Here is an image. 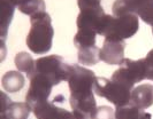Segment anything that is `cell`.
<instances>
[{
  "instance_id": "obj_23",
  "label": "cell",
  "mask_w": 153,
  "mask_h": 119,
  "mask_svg": "<svg viewBox=\"0 0 153 119\" xmlns=\"http://www.w3.org/2000/svg\"><path fill=\"white\" fill-rule=\"evenodd\" d=\"M138 17H139L143 22H145L146 24H149V25L153 26V4L152 5H150L144 12H142Z\"/></svg>"
},
{
  "instance_id": "obj_12",
  "label": "cell",
  "mask_w": 153,
  "mask_h": 119,
  "mask_svg": "<svg viewBox=\"0 0 153 119\" xmlns=\"http://www.w3.org/2000/svg\"><path fill=\"white\" fill-rule=\"evenodd\" d=\"M130 102L134 105L145 110L153 105V85L143 84L131 90Z\"/></svg>"
},
{
  "instance_id": "obj_2",
  "label": "cell",
  "mask_w": 153,
  "mask_h": 119,
  "mask_svg": "<svg viewBox=\"0 0 153 119\" xmlns=\"http://www.w3.org/2000/svg\"><path fill=\"white\" fill-rule=\"evenodd\" d=\"M30 30L27 36V46L35 54H45L53 44L54 29L51 16L46 12H40L30 16Z\"/></svg>"
},
{
  "instance_id": "obj_17",
  "label": "cell",
  "mask_w": 153,
  "mask_h": 119,
  "mask_svg": "<svg viewBox=\"0 0 153 119\" xmlns=\"http://www.w3.org/2000/svg\"><path fill=\"white\" fill-rule=\"evenodd\" d=\"M31 111L32 108L27 102H10L4 112L10 119H28Z\"/></svg>"
},
{
  "instance_id": "obj_18",
  "label": "cell",
  "mask_w": 153,
  "mask_h": 119,
  "mask_svg": "<svg viewBox=\"0 0 153 119\" xmlns=\"http://www.w3.org/2000/svg\"><path fill=\"white\" fill-rule=\"evenodd\" d=\"M100 48L97 46H92L89 48H83V49H78V62L85 65V67H92L96 65L98 62L100 61L99 57Z\"/></svg>"
},
{
  "instance_id": "obj_3",
  "label": "cell",
  "mask_w": 153,
  "mask_h": 119,
  "mask_svg": "<svg viewBox=\"0 0 153 119\" xmlns=\"http://www.w3.org/2000/svg\"><path fill=\"white\" fill-rule=\"evenodd\" d=\"M139 21L135 14H123L120 16L106 14L98 35L105 39L126 40L138 32Z\"/></svg>"
},
{
  "instance_id": "obj_9",
  "label": "cell",
  "mask_w": 153,
  "mask_h": 119,
  "mask_svg": "<svg viewBox=\"0 0 153 119\" xmlns=\"http://www.w3.org/2000/svg\"><path fill=\"white\" fill-rule=\"evenodd\" d=\"M124 40L105 39L102 47L100 48V61L111 65H120L124 60Z\"/></svg>"
},
{
  "instance_id": "obj_26",
  "label": "cell",
  "mask_w": 153,
  "mask_h": 119,
  "mask_svg": "<svg viewBox=\"0 0 153 119\" xmlns=\"http://www.w3.org/2000/svg\"><path fill=\"white\" fill-rule=\"evenodd\" d=\"M0 116H1V119H10L7 116V113H5V112H1V113H0Z\"/></svg>"
},
{
  "instance_id": "obj_16",
  "label": "cell",
  "mask_w": 153,
  "mask_h": 119,
  "mask_svg": "<svg viewBox=\"0 0 153 119\" xmlns=\"http://www.w3.org/2000/svg\"><path fill=\"white\" fill-rule=\"evenodd\" d=\"M14 63H15V67L17 68V71L24 72L28 78H30L35 72L36 61H33L31 55L28 53L21 52L16 54L15 59H14Z\"/></svg>"
},
{
  "instance_id": "obj_19",
  "label": "cell",
  "mask_w": 153,
  "mask_h": 119,
  "mask_svg": "<svg viewBox=\"0 0 153 119\" xmlns=\"http://www.w3.org/2000/svg\"><path fill=\"white\" fill-rule=\"evenodd\" d=\"M96 38L97 32L89 31V30H78L74 37V45L77 49L89 48L92 46H96Z\"/></svg>"
},
{
  "instance_id": "obj_14",
  "label": "cell",
  "mask_w": 153,
  "mask_h": 119,
  "mask_svg": "<svg viewBox=\"0 0 153 119\" xmlns=\"http://www.w3.org/2000/svg\"><path fill=\"white\" fill-rule=\"evenodd\" d=\"M1 85L8 93H16L24 87L25 79L20 71H7L2 76Z\"/></svg>"
},
{
  "instance_id": "obj_24",
  "label": "cell",
  "mask_w": 153,
  "mask_h": 119,
  "mask_svg": "<svg viewBox=\"0 0 153 119\" xmlns=\"http://www.w3.org/2000/svg\"><path fill=\"white\" fill-rule=\"evenodd\" d=\"M102 0H77V5L79 10L88 7H93V6H100Z\"/></svg>"
},
{
  "instance_id": "obj_27",
  "label": "cell",
  "mask_w": 153,
  "mask_h": 119,
  "mask_svg": "<svg viewBox=\"0 0 153 119\" xmlns=\"http://www.w3.org/2000/svg\"><path fill=\"white\" fill-rule=\"evenodd\" d=\"M152 33H153V26H152Z\"/></svg>"
},
{
  "instance_id": "obj_10",
  "label": "cell",
  "mask_w": 153,
  "mask_h": 119,
  "mask_svg": "<svg viewBox=\"0 0 153 119\" xmlns=\"http://www.w3.org/2000/svg\"><path fill=\"white\" fill-rule=\"evenodd\" d=\"M32 112L36 119H78L74 112L68 111L54 102L45 101L32 108Z\"/></svg>"
},
{
  "instance_id": "obj_21",
  "label": "cell",
  "mask_w": 153,
  "mask_h": 119,
  "mask_svg": "<svg viewBox=\"0 0 153 119\" xmlns=\"http://www.w3.org/2000/svg\"><path fill=\"white\" fill-rule=\"evenodd\" d=\"M91 119H115V111L108 105L97 107Z\"/></svg>"
},
{
  "instance_id": "obj_8",
  "label": "cell",
  "mask_w": 153,
  "mask_h": 119,
  "mask_svg": "<svg viewBox=\"0 0 153 119\" xmlns=\"http://www.w3.org/2000/svg\"><path fill=\"white\" fill-rule=\"evenodd\" d=\"M105 16H106V13L104 8L101 7V5L81 9L76 21L77 29L94 31L98 35Z\"/></svg>"
},
{
  "instance_id": "obj_22",
  "label": "cell",
  "mask_w": 153,
  "mask_h": 119,
  "mask_svg": "<svg viewBox=\"0 0 153 119\" xmlns=\"http://www.w3.org/2000/svg\"><path fill=\"white\" fill-rule=\"evenodd\" d=\"M143 60H144V65H145L146 79L153 80V49L147 53V55Z\"/></svg>"
},
{
  "instance_id": "obj_20",
  "label": "cell",
  "mask_w": 153,
  "mask_h": 119,
  "mask_svg": "<svg viewBox=\"0 0 153 119\" xmlns=\"http://www.w3.org/2000/svg\"><path fill=\"white\" fill-rule=\"evenodd\" d=\"M19 10L25 15L37 14L40 12H46L45 10V1L44 0H28L25 4L19 7Z\"/></svg>"
},
{
  "instance_id": "obj_4",
  "label": "cell",
  "mask_w": 153,
  "mask_h": 119,
  "mask_svg": "<svg viewBox=\"0 0 153 119\" xmlns=\"http://www.w3.org/2000/svg\"><path fill=\"white\" fill-rule=\"evenodd\" d=\"M93 90L98 96L106 98L116 107H122L130 102L132 88L113 79H107L105 77H97Z\"/></svg>"
},
{
  "instance_id": "obj_1",
  "label": "cell",
  "mask_w": 153,
  "mask_h": 119,
  "mask_svg": "<svg viewBox=\"0 0 153 119\" xmlns=\"http://www.w3.org/2000/svg\"><path fill=\"white\" fill-rule=\"evenodd\" d=\"M96 74L92 70L78 64H69L68 86L70 90L69 103L71 111L78 119H91L97 102L93 95Z\"/></svg>"
},
{
  "instance_id": "obj_15",
  "label": "cell",
  "mask_w": 153,
  "mask_h": 119,
  "mask_svg": "<svg viewBox=\"0 0 153 119\" xmlns=\"http://www.w3.org/2000/svg\"><path fill=\"white\" fill-rule=\"evenodd\" d=\"M0 4H1V39L2 41H5L8 26L12 22L16 6L9 0H0Z\"/></svg>"
},
{
  "instance_id": "obj_6",
  "label": "cell",
  "mask_w": 153,
  "mask_h": 119,
  "mask_svg": "<svg viewBox=\"0 0 153 119\" xmlns=\"http://www.w3.org/2000/svg\"><path fill=\"white\" fill-rule=\"evenodd\" d=\"M111 79L122 82L126 86L134 89L136 84L146 79L144 60L134 61L131 59H124L119 65V69L112 74Z\"/></svg>"
},
{
  "instance_id": "obj_11",
  "label": "cell",
  "mask_w": 153,
  "mask_h": 119,
  "mask_svg": "<svg viewBox=\"0 0 153 119\" xmlns=\"http://www.w3.org/2000/svg\"><path fill=\"white\" fill-rule=\"evenodd\" d=\"M152 4L153 0H115L112 13L114 16L123 14H135L139 16L142 12Z\"/></svg>"
},
{
  "instance_id": "obj_5",
  "label": "cell",
  "mask_w": 153,
  "mask_h": 119,
  "mask_svg": "<svg viewBox=\"0 0 153 119\" xmlns=\"http://www.w3.org/2000/svg\"><path fill=\"white\" fill-rule=\"evenodd\" d=\"M35 72L48 78L53 85H59L61 82H67L69 76V64L62 56L48 55L36 60Z\"/></svg>"
},
{
  "instance_id": "obj_13",
  "label": "cell",
  "mask_w": 153,
  "mask_h": 119,
  "mask_svg": "<svg viewBox=\"0 0 153 119\" xmlns=\"http://www.w3.org/2000/svg\"><path fill=\"white\" fill-rule=\"evenodd\" d=\"M115 119H152L151 113L145 112L143 109L129 102L122 107H116Z\"/></svg>"
},
{
  "instance_id": "obj_7",
  "label": "cell",
  "mask_w": 153,
  "mask_h": 119,
  "mask_svg": "<svg viewBox=\"0 0 153 119\" xmlns=\"http://www.w3.org/2000/svg\"><path fill=\"white\" fill-rule=\"evenodd\" d=\"M30 85L29 89L25 94V102L33 108L35 105L48 101V96L51 95L53 82L43 74L33 72V74L29 78Z\"/></svg>"
},
{
  "instance_id": "obj_25",
  "label": "cell",
  "mask_w": 153,
  "mask_h": 119,
  "mask_svg": "<svg viewBox=\"0 0 153 119\" xmlns=\"http://www.w3.org/2000/svg\"><path fill=\"white\" fill-rule=\"evenodd\" d=\"M0 96H1V112H4L7 109V107L9 105V103L12 102V100L6 95L5 92H1V93H0Z\"/></svg>"
}]
</instances>
